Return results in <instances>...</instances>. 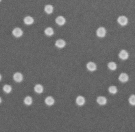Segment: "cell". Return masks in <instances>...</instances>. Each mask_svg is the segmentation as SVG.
Returning a JSON list of instances; mask_svg holds the SVG:
<instances>
[{
    "instance_id": "7",
    "label": "cell",
    "mask_w": 135,
    "mask_h": 132,
    "mask_svg": "<svg viewBox=\"0 0 135 132\" xmlns=\"http://www.w3.org/2000/svg\"><path fill=\"white\" fill-rule=\"evenodd\" d=\"M87 68L89 71H95L96 69H97V66H96V65L94 63L89 62L87 65Z\"/></svg>"
},
{
    "instance_id": "8",
    "label": "cell",
    "mask_w": 135,
    "mask_h": 132,
    "mask_svg": "<svg viewBox=\"0 0 135 132\" xmlns=\"http://www.w3.org/2000/svg\"><path fill=\"white\" fill-rule=\"evenodd\" d=\"M76 103L79 106H82L85 103V99L83 96H78L76 99Z\"/></svg>"
},
{
    "instance_id": "15",
    "label": "cell",
    "mask_w": 135,
    "mask_h": 132,
    "mask_svg": "<svg viewBox=\"0 0 135 132\" xmlns=\"http://www.w3.org/2000/svg\"><path fill=\"white\" fill-rule=\"evenodd\" d=\"M44 11L48 14H51L53 11V7L51 5H47L44 7Z\"/></svg>"
},
{
    "instance_id": "9",
    "label": "cell",
    "mask_w": 135,
    "mask_h": 132,
    "mask_svg": "<svg viewBox=\"0 0 135 132\" xmlns=\"http://www.w3.org/2000/svg\"><path fill=\"white\" fill-rule=\"evenodd\" d=\"M66 43L64 40L62 39H59L56 42V45L59 48H63L65 46Z\"/></svg>"
},
{
    "instance_id": "12",
    "label": "cell",
    "mask_w": 135,
    "mask_h": 132,
    "mask_svg": "<svg viewBox=\"0 0 135 132\" xmlns=\"http://www.w3.org/2000/svg\"><path fill=\"white\" fill-rule=\"evenodd\" d=\"M97 102L99 105H104L107 103V99L103 96H99L97 99Z\"/></svg>"
},
{
    "instance_id": "16",
    "label": "cell",
    "mask_w": 135,
    "mask_h": 132,
    "mask_svg": "<svg viewBox=\"0 0 135 132\" xmlns=\"http://www.w3.org/2000/svg\"><path fill=\"white\" fill-rule=\"evenodd\" d=\"M44 33L48 36H51L54 34V31L51 27H48L44 30Z\"/></svg>"
},
{
    "instance_id": "4",
    "label": "cell",
    "mask_w": 135,
    "mask_h": 132,
    "mask_svg": "<svg viewBox=\"0 0 135 132\" xmlns=\"http://www.w3.org/2000/svg\"><path fill=\"white\" fill-rule=\"evenodd\" d=\"M12 33L14 37L17 38H19L22 36L23 33L22 30L20 28H16L13 30Z\"/></svg>"
},
{
    "instance_id": "5",
    "label": "cell",
    "mask_w": 135,
    "mask_h": 132,
    "mask_svg": "<svg viewBox=\"0 0 135 132\" xmlns=\"http://www.w3.org/2000/svg\"><path fill=\"white\" fill-rule=\"evenodd\" d=\"M119 57L120 59L122 60H126L128 59L129 57V54L125 50H122L119 54Z\"/></svg>"
},
{
    "instance_id": "3",
    "label": "cell",
    "mask_w": 135,
    "mask_h": 132,
    "mask_svg": "<svg viewBox=\"0 0 135 132\" xmlns=\"http://www.w3.org/2000/svg\"><path fill=\"white\" fill-rule=\"evenodd\" d=\"M23 75L20 72H16L13 75V79L14 81L17 83H20L23 80Z\"/></svg>"
},
{
    "instance_id": "20",
    "label": "cell",
    "mask_w": 135,
    "mask_h": 132,
    "mask_svg": "<svg viewBox=\"0 0 135 132\" xmlns=\"http://www.w3.org/2000/svg\"><path fill=\"white\" fill-rule=\"evenodd\" d=\"M109 91L110 92V93L113 94H116L117 92V89L116 86H111L110 87H109Z\"/></svg>"
},
{
    "instance_id": "17",
    "label": "cell",
    "mask_w": 135,
    "mask_h": 132,
    "mask_svg": "<svg viewBox=\"0 0 135 132\" xmlns=\"http://www.w3.org/2000/svg\"><path fill=\"white\" fill-rule=\"evenodd\" d=\"M24 103L26 105H30L32 103V98L30 96H26L24 99Z\"/></svg>"
},
{
    "instance_id": "24",
    "label": "cell",
    "mask_w": 135,
    "mask_h": 132,
    "mask_svg": "<svg viewBox=\"0 0 135 132\" xmlns=\"http://www.w3.org/2000/svg\"><path fill=\"white\" fill-rule=\"evenodd\" d=\"M1 1H2V0H0V2H1Z\"/></svg>"
},
{
    "instance_id": "14",
    "label": "cell",
    "mask_w": 135,
    "mask_h": 132,
    "mask_svg": "<svg viewBox=\"0 0 135 132\" xmlns=\"http://www.w3.org/2000/svg\"><path fill=\"white\" fill-rule=\"evenodd\" d=\"M34 90L38 94H41L43 91V87L41 85L37 84L34 87Z\"/></svg>"
},
{
    "instance_id": "6",
    "label": "cell",
    "mask_w": 135,
    "mask_h": 132,
    "mask_svg": "<svg viewBox=\"0 0 135 132\" xmlns=\"http://www.w3.org/2000/svg\"><path fill=\"white\" fill-rule=\"evenodd\" d=\"M56 22L58 25H63L65 23V19L62 16H59L56 18Z\"/></svg>"
},
{
    "instance_id": "13",
    "label": "cell",
    "mask_w": 135,
    "mask_h": 132,
    "mask_svg": "<svg viewBox=\"0 0 135 132\" xmlns=\"http://www.w3.org/2000/svg\"><path fill=\"white\" fill-rule=\"evenodd\" d=\"M24 22L27 25L32 24L34 22V19L32 17L30 16H27L24 19Z\"/></svg>"
},
{
    "instance_id": "18",
    "label": "cell",
    "mask_w": 135,
    "mask_h": 132,
    "mask_svg": "<svg viewBox=\"0 0 135 132\" xmlns=\"http://www.w3.org/2000/svg\"><path fill=\"white\" fill-rule=\"evenodd\" d=\"M3 91L6 93H10L11 91H12V87L10 85H5L3 86Z\"/></svg>"
},
{
    "instance_id": "10",
    "label": "cell",
    "mask_w": 135,
    "mask_h": 132,
    "mask_svg": "<svg viewBox=\"0 0 135 132\" xmlns=\"http://www.w3.org/2000/svg\"><path fill=\"white\" fill-rule=\"evenodd\" d=\"M129 77L125 73H122L119 77V79L122 83H125L128 80Z\"/></svg>"
},
{
    "instance_id": "1",
    "label": "cell",
    "mask_w": 135,
    "mask_h": 132,
    "mask_svg": "<svg viewBox=\"0 0 135 132\" xmlns=\"http://www.w3.org/2000/svg\"><path fill=\"white\" fill-rule=\"evenodd\" d=\"M106 30L103 27H100L97 30V35L98 37L103 38L106 36Z\"/></svg>"
},
{
    "instance_id": "22",
    "label": "cell",
    "mask_w": 135,
    "mask_h": 132,
    "mask_svg": "<svg viewBox=\"0 0 135 132\" xmlns=\"http://www.w3.org/2000/svg\"><path fill=\"white\" fill-rule=\"evenodd\" d=\"M1 103H2V99L1 97H0V104H1Z\"/></svg>"
},
{
    "instance_id": "2",
    "label": "cell",
    "mask_w": 135,
    "mask_h": 132,
    "mask_svg": "<svg viewBox=\"0 0 135 132\" xmlns=\"http://www.w3.org/2000/svg\"><path fill=\"white\" fill-rule=\"evenodd\" d=\"M117 21L121 25L124 26L128 23V18L125 16H120L118 17Z\"/></svg>"
},
{
    "instance_id": "23",
    "label": "cell",
    "mask_w": 135,
    "mask_h": 132,
    "mask_svg": "<svg viewBox=\"0 0 135 132\" xmlns=\"http://www.w3.org/2000/svg\"><path fill=\"white\" fill-rule=\"evenodd\" d=\"M1 79H2V76H1V74H0V81H1Z\"/></svg>"
},
{
    "instance_id": "11",
    "label": "cell",
    "mask_w": 135,
    "mask_h": 132,
    "mask_svg": "<svg viewBox=\"0 0 135 132\" xmlns=\"http://www.w3.org/2000/svg\"><path fill=\"white\" fill-rule=\"evenodd\" d=\"M45 104L48 106H52L55 103V99L51 96H48L45 99Z\"/></svg>"
},
{
    "instance_id": "19",
    "label": "cell",
    "mask_w": 135,
    "mask_h": 132,
    "mask_svg": "<svg viewBox=\"0 0 135 132\" xmlns=\"http://www.w3.org/2000/svg\"><path fill=\"white\" fill-rule=\"evenodd\" d=\"M108 68L111 70H115L117 69V65L114 62H110L108 64Z\"/></svg>"
},
{
    "instance_id": "21",
    "label": "cell",
    "mask_w": 135,
    "mask_h": 132,
    "mask_svg": "<svg viewBox=\"0 0 135 132\" xmlns=\"http://www.w3.org/2000/svg\"><path fill=\"white\" fill-rule=\"evenodd\" d=\"M129 102L132 105H135V95H133L132 96H130L129 99Z\"/></svg>"
}]
</instances>
